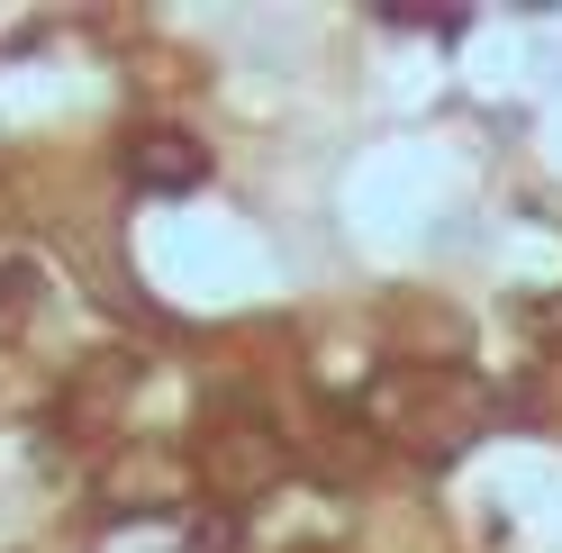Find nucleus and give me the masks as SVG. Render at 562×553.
I'll return each instance as SVG.
<instances>
[{"mask_svg":"<svg viewBox=\"0 0 562 553\" xmlns=\"http://www.w3.org/2000/svg\"><path fill=\"white\" fill-rule=\"evenodd\" d=\"M127 182L155 191V200H182V191L209 182V146L191 127H136L127 136Z\"/></svg>","mask_w":562,"mask_h":553,"instance_id":"obj_1","label":"nucleus"},{"mask_svg":"<svg viewBox=\"0 0 562 553\" xmlns=\"http://www.w3.org/2000/svg\"><path fill=\"white\" fill-rule=\"evenodd\" d=\"M272 472H281V436L263 418H218L209 427V481H218L227 499H255Z\"/></svg>","mask_w":562,"mask_h":553,"instance_id":"obj_2","label":"nucleus"},{"mask_svg":"<svg viewBox=\"0 0 562 553\" xmlns=\"http://www.w3.org/2000/svg\"><path fill=\"white\" fill-rule=\"evenodd\" d=\"M146 472H110V508H172V472L164 454H136Z\"/></svg>","mask_w":562,"mask_h":553,"instance_id":"obj_3","label":"nucleus"},{"mask_svg":"<svg viewBox=\"0 0 562 553\" xmlns=\"http://www.w3.org/2000/svg\"><path fill=\"white\" fill-rule=\"evenodd\" d=\"M381 19H391V27H436V37L472 27V10H408V0H381Z\"/></svg>","mask_w":562,"mask_h":553,"instance_id":"obj_4","label":"nucleus"},{"mask_svg":"<svg viewBox=\"0 0 562 553\" xmlns=\"http://www.w3.org/2000/svg\"><path fill=\"white\" fill-rule=\"evenodd\" d=\"M182 553H236V517H191Z\"/></svg>","mask_w":562,"mask_h":553,"instance_id":"obj_5","label":"nucleus"}]
</instances>
